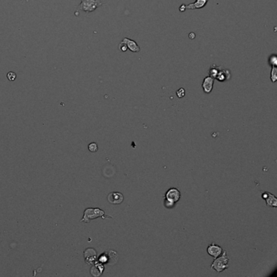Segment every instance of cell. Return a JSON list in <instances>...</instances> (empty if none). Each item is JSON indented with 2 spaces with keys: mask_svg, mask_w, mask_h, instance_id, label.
<instances>
[{
  "mask_svg": "<svg viewBox=\"0 0 277 277\" xmlns=\"http://www.w3.org/2000/svg\"><path fill=\"white\" fill-rule=\"evenodd\" d=\"M165 201H166L165 205H166V206H167V207H172V206H174L175 203H173V202H172L168 201V200H166V199H165Z\"/></svg>",
  "mask_w": 277,
  "mask_h": 277,
  "instance_id": "7402d4cb",
  "label": "cell"
},
{
  "mask_svg": "<svg viewBox=\"0 0 277 277\" xmlns=\"http://www.w3.org/2000/svg\"><path fill=\"white\" fill-rule=\"evenodd\" d=\"M107 200L112 204H120L124 201V196L121 193L112 192L108 194Z\"/></svg>",
  "mask_w": 277,
  "mask_h": 277,
  "instance_id": "8992f818",
  "label": "cell"
},
{
  "mask_svg": "<svg viewBox=\"0 0 277 277\" xmlns=\"http://www.w3.org/2000/svg\"><path fill=\"white\" fill-rule=\"evenodd\" d=\"M220 67H218L216 66L215 64H212L211 65V67H210V70H209V73H210V76L213 77L214 79L216 78V76L218 72H219V69H220Z\"/></svg>",
  "mask_w": 277,
  "mask_h": 277,
  "instance_id": "9a60e30c",
  "label": "cell"
},
{
  "mask_svg": "<svg viewBox=\"0 0 277 277\" xmlns=\"http://www.w3.org/2000/svg\"><path fill=\"white\" fill-rule=\"evenodd\" d=\"M207 253L210 256L214 257V259H216L217 257H219V256L221 255V254L223 253V249L220 246H216L215 244L213 243L208 246Z\"/></svg>",
  "mask_w": 277,
  "mask_h": 277,
  "instance_id": "52a82bcc",
  "label": "cell"
},
{
  "mask_svg": "<svg viewBox=\"0 0 277 277\" xmlns=\"http://www.w3.org/2000/svg\"><path fill=\"white\" fill-rule=\"evenodd\" d=\"M265 200H266L267 205L268 206H271V207H276L277 206V198L273 194H271V193H267V196L265 198Z\"/></svg>",
  "mask_w": 277,
  "mask_h": 277,
  "instance_id": "5bb4252c",
  "label": "cell"
},
{
  "mask_svg": "<svg viewBox=\"0 0 277 277\" xmlns=\"http://www.w3.org/2000/svg\"><path fill=\"white\" fill-rule=\"evenodd\" d=\"M271 80L273 83L277 80V68L276 67H272L271 72Z\"/></svg>",
  "mask_w": 277,
  "mask_h": 277,
  "instance_id": "2e32d148",
  "label": "cell"
},
{
  "mask_svg": "<svg viewBox=\"0 0 277 277\" xmlns=\"http://www.w3.org/2000/svg\"><path fill=\"white\" fill-rule=\"evenodd\" d=\"M122 43H124L126 46H127L128 49H129L132 52L134 53H137V52L140 51V47L137 44H136V42L131 40L129 38H124V40L122 41Z\"/></svg>",
  "mask_w": 277,
  "mask_h": 277,
  "instance_id": "9c48e42d",
  "label": "cell"
},
{
  "mask_svg": "<svg viewBox=\"0 0 277 277\" xmlns=\"http://www.w3.org/2000/svg\"><path fill=\"white\" fill-rule=\"evenodd\" d=\"M214 79L211 76H206L205 77L203 80V82H202V89H203V91L205 92L206 94H210V92L212 91L213 89V85H214Z\"/></svg>",
  "mask_w": 277,
  "mask_h": 277,
  "instance_id": "ba28073f",
  "label": "cell"
},
{
  "mask_svg": "<svg viewBox=\"0 0 277 277\" xmlns=\"http://www.w3.org/2000/svg\"><path fill=\"white\" fill-rule=\"evenodd\" d=\"M166 200L169 202H172L173 203H176L181 198V193L177 189L172 188L166 193Z\"/></svg>",
  "mask_w": 277,
  "mask_h": 277,
  "instance_id": "5b68a950",
  "label": "cell"
},
{
  "mask_svg": "<svg viewBox=\"0 0 277 277\" xmlns=\"http://www.w3.org/2000/svg\"><path fill=\"white\" fill-rule=\"evenodd\" d=\"M7 78H8L9 80H14L15 79H16V75L15 72L10 71V72H8V74L7 75Z\"/></svg>",
  "mask_w": 277,
  "mask_h": 277,
  "instance_id": "ffe728a7",
  "label": "cell"
},
{
  "mask_svg": "<svg viewBox=\"0 0 277 277\" xmlns=\"http://www.w3.org/2000/svg\"><path fill=\"white\" fill-rule=\"evenodd\" d=\"M85 261L87 263H94L95 259H96V252L94 249H87L85 251Z\"/></svg>",
  "mask_w": 277,
  "mask_h": 277,
  "instance_id": "7c38bea8",
  "label": "cell"
},
{
  "mask_svg": "<svg viewBox=\"0 0 277 277\" xmlns=\"http://www.w3.org/2000/svg\"><path fill=\"white\" fill-rule=\"evenodd\" d=\"M209 0H196L193 3H190V4L185 5L186 9H189V10H194V9H200L205 7L206 3Z\"/></svg>",
  "mask_w": 277,
  "mask_h": 277,
  "instance_id": "8fae6325",
  "label": "cell"
},
{
  "mask_svg": "<svg viewBox=\"0 0 277 277\" xmlns=\"http://www.w3.org/2000/svg\"><path fill=\"white\" fill-rule=\"evenodd\" d=\"M185 10H186L185 5L182 4L181 6V7H180V11H185Z\"/></svg>",
  "mask_w": 277,
  "mask_h": 277,
  "instance_id": "603a6c76",
  "label": "cell"
},
{
  "mask_svg": "<svg viewBox=\"0 0 277 277\" xmlns=\"http://www.w3.org/2000/svg\"><path fill=\"white\" fill-rule=\"evenodd\" d=\"M98 217H102L103 219H112V216L106 215L105 212L99 208H88L84 212V216L80 222L89 223L92 219H96Z\"/></svg>",
  "mask_w": 277,
  "mask_h": 277,
  "instance_id": "6da1fadb",
  "label": "cell"
},
{
  "mask_svg": "<svg viewBox=\"0 0 277 277\" xmlns=\"http://www.w3.org/2000/svg\"><path fill=\"white\" fill-rule=\"evenodd\" d=\"M195 38V34H194V33H191V34H189V38L193 39V38Z\"/></svg>",
  "mask_w": 277,
  "mask_h": 277,
  "instance_id": "cb8c5ba5",
  "label": "cell"
},
{
  "mask_svg": "<svg viewBox=\"0 0 277 277\" xmlns=\"http://www.w3.org/2000/svg\"><path fill=\"white\" fill-rule=\"evenodd\" d=\"M89 150L91 152H96L98 150V145L96 143H90L89 145Z\"/></svg>",
  "mask_w": 277,
  "mask_h": 277,
  "instance_id": "ac0fdd59",
  "label": "cell"
},
{
  "mask_svg": "<svg viewBox=\"0 0 277 277\" xmlns=\"http://www.w3.org/2000/svg\"><path fill=\"white\" fill-rule=\"evenodd\" d=\"M117 260H118V255L116 254V252L113 251V250H109L107 251V253L103 254V255H101L100 259H99V261L103 263H107L110 264V265H113V264H116L117 263Z\"/></svg>",
  "mask_w": 277,
  "mask_h": 277,
  "instance_id": "277c9868",
  "label": "cell"
},
{
  "mask_svg": "<svg viewBox=\"0 0 277 277\" xmlns=\"http://www.w3.org/2000/svg\"><path fill=\"white\" fill-rule=\"evenodd\" d=\"M119 49L121 51L125 52L128 50V47H127V46H126V45L124 44V43H121L119 45Z\"/></svg>",
  "mask_w": 277,
  "mask_h": 277,
  "instance_id": "44dd1931",
  "label": "cell"
},
{
  "mask_svg": "<svg viewBox=\"0 0 277 277\" xmlns=\"http://www.w3.org/2000/svg\"><path fill=\"white\" fill-rule=\"evenodd\" d=\"M228 261H229V259L227 256V252L223 251L222 256L220 257L219 256L216 259H214L210 267L214 269L218 272H222L223 271L228 267Z\"/></svg>",
  "mask_w": 277,
  "mask_h": 277,
  "instance_id": "7a4b0ae2",
  "label": "cell"
},
{
  "mask_svg": "<svg viewBox=\"0 0 277 277\" xmlns=\"http://www.w3.org/2000/svg\"><path fill=\"white\" fill-rule=\"evenodd\" d=\"M269 63H270V64H271L272 67H275L277 65V57L275 55H273L270 57V60H269Z\"/></svg>",
  "mask_w": 277,
  "mask_h": 277,
  "instance_id": "e0dca14e",
  "label": "cell"
},
{
  "mask_svg": "<svg viewBox=\"0 0 277 277\" xmlns=\"http://www.w3.org/2000/svg\"><path fill=\"white\" fill-rule=\"evenodd\" d=\"M103 268L104 267H103V266L101 263L96 264V265L92 267L91 270H90V273L94 276H99L103 273Z\"/></svg>",
  "mask_w": 277,
  "mask_h": 277,
  "instance_id": "4fadbf2b",
  "label": "cell"
},
{
  "mask_svg": "<svg viewBox=\"0 0 277 277\" xmlns=\"http://www.w3.org/2000/svg\"><path fill=\"white\" fill-rule=\"evenodd\" d=\"M103 5V2L100 0H81L80 4L78 6V8L81 11H85L86 13H89L94 11V10Z\"/></svg>",
  "mask_w": 277,
  "mask_h": 277,
  "instance_id": "3957f363",
  "label": "cell"
},
{
  "mask_svg": "<svg viewBox=\"0 0 277 277\" xmlns=\"http://www.w3.org/2000/svg\"><path fill=\"white\" fill-rule=\"evenodd\" d=\"M177 97L180 98H183V97L185 95V89H183V88H181L180 89H178V90L177 91Z\"/></svg>",
  "mask_w": 277,
  "mask_h": 277,
  "instance_id": "d6986e66",
  "label": "cell"
},
{
  "mask_svg": "<svg viewBox=\"0 0 277 277\" xmlns=\"http://www.w3.org/2000/svg\"><path fill=\"white\" fill-rule=\"evenodd\" d=\"M231 78V73L229 70L228 69H223L222 67H220L219 72L217 74L216 78L219 81H225V80H228Z\"/></svg>",
  "mask_w": 277,
  "mask_h": 277,
  "instance_id": "30bf717a",
  "label": "cell"
}]
</instances>
